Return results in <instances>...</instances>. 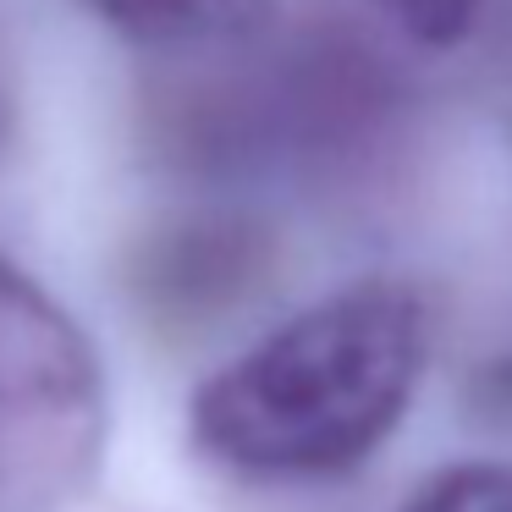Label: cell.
<instances>
[{
    "label": "cell",
    "mask_w": 512,
    "mask_h": 512,
    "mask_svg": "<svg viewBox=\"0 0 512 512\" xmlns=\"http://www.w3.org/2000/svg\"><path fill=\"white\" fill-rule=\"evenodd\" d=\"M430 358L419 287L369 276L298 309L188 397V441L243 479H331L408 419Z\"/></svg>",
    "instance_id": "6da1fadb"
},
{
    "label": "cell",
    "mask_w": 512,
    "mask_h": 512,
    "mask_svg": "<svg viewBox=\"0 0 512 512\" xmlns=\"http://www.w3.org/2000/svg\"><path fill=\"white\" fill-rule=\"evenodd\" d=\"M89 6L116 34L160 50L254 34L270 17V0H89Z\"/></svg>",
    "instance_id": "7a4b0ae2"
},
{
    "label": "cell",
    "mask_w": 512,
    "mask_h": 512,
    "mask_svg": "<svg viewBox=\"0 0 512 512\" xmlns=\"http://www.w3.org/2000/svg\"><path fill=\"white\" fill-rule=\"evenodd\" d=\"M402 512H512V463H452L424 479Z\"/></svg>",
    "instance_id": "3957f363"
},
{
    "label": "cell",
    "mask_w": 512,
    "mask_h": 512,
    "mask_svg": "<svg viewBox=\"0 0 512 512\" xmlns=\"http://www.w3.org/2000/svg\"><path fill=\"white\" fill-rule=\"evenodd\" d=\"M375 6L408 39L441 50V45H457V39L474 28V17H479V6H485V0H375Z\"/></svg>",
    "instance_id": "277c9868"
},
{
    "label": "cell",
    "mask_w": 512,
    "mask_h": 512,
    "mask_svg": "<svg viewBox=\"0 0 512 512\" xmlns=\"http://www.w3.org/2000/svg\"><path fill=\"white\" fill-rule=\"evenodd\" d=\"M6 133H12V100H6V83H0V149H6Z\"/></svg>",
    "instance_id": "5b68a950"
}]
</instances>
